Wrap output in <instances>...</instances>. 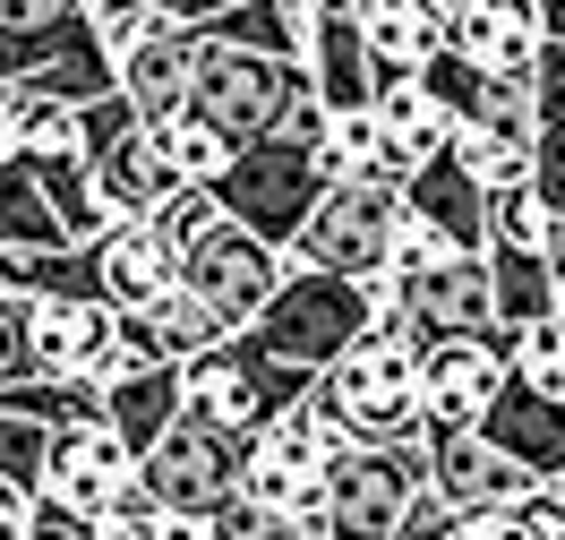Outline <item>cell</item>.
<instances>
[{
	"instance_id": "obj_1",
	"label": "cell",
	"mask_w": 565,
	"mask_h": 540,
	"mask_svg": "<svg viewBox=\"0 0 565 540\" xmlns=\"http://www.w3.org/2000/svg\"><path fill=\"white\" fill-rule=\"evenodd\" d=\"M377 318H386V284H377V275H343V266L291 257V275H282V292L266 300L257 335H266L282 360H300V369H334Z\"/></svg>"
},
{
	"instance_id": "obj_2",
	"label": "cell",
	"mask_w": 565,
	"mask_h": 540,
	"mask_svg": "<svg viewBox=\"0 0 565 540\" xmlns=\"http://www.w3.org/2000/svg\"><path fill=\"white\" fill-rule=\"evenodd\" d=\"M420 352H428V343L386 309V318L369 326L334 369H318L309 395H318L352 437H412V430H420Z\"/></svg>"
},
{
	"instance_id": "obj_3",
	"label": "cell",
	"mask_w": 565,
	"mask_h": 540,
	"mask_svg": "<svg viewBox=\"0 0 565 540\" xmlns=\"http://www.w3.org/2000/svg\"><path fill=\"white\" fill-rule=\"evenodd\" d=\"M318 387V369H300V360H282L257 326H232L214 352L189 360V403L206 412V421H223L232 437H257L275 430L291 403Z\"/></svg>"
},
{
	"instance_id": "obj_4",
	"label": "cell",
	"mask_w": 565,
	"mask_h": 540,
	"mask_svg": "<svg viewBox=\"0 0 565 540\" xmlns=\"http://www.w3.org/2000/svg\"><path fill=\"white\" fill-rule=\"evenodd\" d=\"M428 480H437V464H428V430H412V437H360L352 455L334 464V480H326L318 532L326 540H394Z\"/></svg>"
},
{
	"instance_id": "obj_5",
	"label": "cell",
	"mask_w": 565,
	"mask_h": 540,
	"mask_svg": "<svg viewBox=\"0 0 565 540\" xmlns=\"http://www.w3.org/2000/svg\"><path fill=\"white\" fill-rule=\"evenodd\" d=\"M309 86H318L309 61H282V52H248V43H214L206 35V61H198V112H206L232 146L282 138Z\"/></svg>"
},
{
	"instance_id": "obj_6",
	"label": "cell",
	"mask_w": 565,
	"mask_h": 540,
	"mask_svg": "<svg viewBox=\"0 0 565 540\" xmlns=\"http://www.w3.org/2000/svg\"><path fill=\"white\" fill-rule=\"evenodd\" d=\"M334 189L318 146L300 138H257L232 155V172H214V198H223V215H241L248 232H266V241H300V223L318 215V198Z\"/></svg>"
},
{
	"instance_id": "obj_7",
	"label": "cell",
	"mask_w": 565,
	"mask_h": 540,
	"mask_svg": "<svg viewBox=\"0 0 565 540\" xmlns=\"http://www.w3.org/2000/svg\"><path fill=\"white\" fill-rule=\"evenodd\" d=\"M403 180L394 172H352L334 180L318 198V215L300 223V241L291 257H309V266H343V275H386L394 257V232H403Z\"/></svg>"
},
{
	"instance_id": "obj_8",
	"label": "cell",
	"mask_w": 565,
	"mask_h": 540,
	"mask_svg": "<svg viewBox=\"0 0 565 540\" xmlns=\"http://www.w3.org/2000/svg\"><path fill=\"white\" fill-rule=\"evenodd\" d=\"M282 275H291V250L266 241V232H248L241 215H214L206 232L180 250V284L206 292L232 326H257V318H266V300L282 292Z\"/></svg>"
},
{
	"instance_id": "obj_9",
	"label": "cell",
	"mask_w": 565,
	"mask_h": 540,
	"mask_svg": "<svg viewBox=\"0 0 565 540\" xmlns=\"http://www.w3.org/2000/svg\"><path fill=\"white\" fill-rule=\"evenodd\" d=\"M514 378V335L489 326V335H437L420 352V430L428 437H455V430H480L489 403L505 395Z\"/></svg>"
},
{
	"instance_id": "obj_10",
	"label": "cell",
	"mask_w": 565,
	"mask_h": 540,
	"mask_svg": "<svg viewBox=\"0 0 565 540\" xmlns=\"http://www.w3.org/2000/svg\"><path fill=\"white\" fill-rule=\"evenodd\" d=\"M386 284V309L420 343H437V335H489V326H505L497 318V266H489V250H446V257H428L420 275H377Z\"/></svg>"
},
{
	"instance_id": "obj_11",
	"label": "cell",
	"mask_w": 565,
	"mask_h": 540,
	"mask_svg": "<svg viewBox=\"0 0 565 540\" xmlns=\"http://www.w3.org/2000/svg\"><path fill=\"white\" fill-rule=\"evenodd\" d=\"M138 489H146L138 446L111 430V421L52 430V446H43V498H52V506H70V515H86V523H104V515H120Z\"/></svg>"
},
{
	"instance_id": "obj_12",
	"label": "cell",
	"mask_w": 565,
	"mask_h": 540,
	"mask_svg": "<svg viewBox=\"0 0 565 540\" xmlns=\"http://www.w3.org/2000/svg\"><path fill=\"white\" fill-rule=\"evenodd\" d=\"M241 464H248V437H232L223 421H206L198 403H189L172 430H163V437L138 455L146 489H154L163 506H214L232 480H241Z\"/></svg>"
},
{
	"instance_id": "obj_13",
	"label": "cell",
	"mask_w": 565,
	"mask_h": 540,
	"mask_svg": "<svg viewBox=\"0 0 565 540\" xmlns=\"http://www.w3.org/2000/svg\"><path fill=\"white\" fill-rule=\"evenodd\" d=\"M446 35L497 77H540L557 43V9L548 0H446Z\"/></svg>"
},
{
	"instance_id": "obj_14",
	"label": "cell",
	"mask_w": 565,
	"mask_h": 540,
	"mask_svg": "<svg viewBox=\"0 0 565 540\" xmlns=\"http://www.w3.org/2000/svg\"><path fill=\"white\" fill-rule=\"evenodd\" d=\"M377 129H386V172L394 180H412L420 163H437V155L462 146V120L446 112V95H437L420 70H386L377 77Z\"/></svg>"
},
{
	"instance_id": "obj_15",
	"label": "cell",
	"mask_w": 565,
	"mask_h": 540,
	"mask_svg": "<svg viewBox=\"0 0 565 540\" xmlns=\"http://www.w3.org/2000/svg\"><path fill=\"white\" fill-rule=\"evenodd\" d=\"M120 352V309L104 292H35V369L104 378Z\"/></svg>"
},
{
	"instance_id": "obj_16",
	"label": "cell",
	"mask_w": 565,
	"mask_h": 540,
	"mask_svg": "<svg viewBox=\"0 0 565 540\" xmlns=\"http://www.w3.org/2000/svg\"><path fill=\"white\" fill-rule=\"evenodd\" d=\"M104 35L95 27V0H0V86L70 61Z\"/></svg>"
},
{
	"instance_id": "obj_17",
	"label": "cell",
	"mask_w": 565,
	"mask_h": 540,
	"mask_svg": "<svg viewBox=\"0 0 565 540\" xmlns=\"http://www.w3.org/2000/svg\"><path fill=\"white\" fill-rule=\"evenodd\" d=\"M198 61H206V27H198V18H172V27H154L138 52H120V95H129L146 120H172V112L198 104Z\"/></svg>"
},
{
	"instance_id": "obj_18",
	"label": "cell",
	"mask_w": 565,
	"mask_h": 540,
	"mask_svg": "<svg viewBox=\"0 0 565 540\" xmlns=\"http://www.w3.org/2000/svg\"><path fill=\"white\" fill-rule=\"evenodd\" d=\"M428 464H437V489L471 515V506H514L540 489V472L523 455H505L489 430H455V437H428Z\"/></svg>"
},
{
	"instance_id": "obj_19",
	"label": "cell",
	"mask_w": 565,
	"mask_h": 540,
	"mask_svg": "<svg viewBox=\"0 0 565 540\" xmlns=\"http://www.w3.org/2000/svg\"><path fill=\"white\" fill-rule=\"evenodd\" d=\"M480 430H489L505 455H523L540 480H565V387H540V378H523V369H514Z\"/></svg>"
},
{
	"instance_id": "obj_20",
	"label": "cell",
	"mask_w": 565,
	"mask_h": 540,
	"mask_svg": "<svg viewBox=\"0 0 565 540\" xmlns=\"http://www.w3.org/2000/svg\"><path fill=\"white\" fill-rule=\"evenodd\" d=\"M403 198H412V215H428L455 250H489L497 241V189L462 155H437V163H420V172L403 180Z\"/></svg>"
},
{
	"instance_id": "obj_21",
	"label": "cell",
	"mask_w": 565,
	"mask_h": 540,
	"mask_svg": "<svg viewBox=\"0 0 565 540\" xmlns=\"http://www.w3.org/2000/svg\"><path fill=\"white\" fill-rule=\"evenodd\" d=\"M309 77H318V95L334 112L352 104H377V43H369V18H360V0H334L318 9V35H309Z\"/></svg>"
},
{
	"instance_id": "obj_22",
	"label": "cell",
	"mask_w": 565,
	"mask_h": 540,
	"mask_svg": "<svg viewBox=\"0 0 565 540\" xmlns=\"http://www.w3.org/2000/svg\"><path fill=\"white\" fill-rule=\"evenodd\" d=\"M95 266H104L111 309H146V300H163V292L180 284V250L163 241L154 215H120L104 241H95Z\"/></svg>"
},
{
	"instance_id": "obj_23",
	"label": "cell",
	"mask_w": 565,
	"mask_h": 540,
	"mask_svg": "<svg viewBox=\"0 0 565 540\" xmlns=\"http://www.w3.org/2000/svg\"><path fill=\"white\" fill-rule=\"evenodd\" d=\"M95 180H104L111 215H154V207H163L189 172L172 163V146H163V129H154V120H129V129L95 155Z\"/></svg>"
},
{
	"instance_id": "obj_24",
	"label": "cell",
	"mask_w": 565,
	"mask_h": 540,
	"mask_svg": "<svg viewBox=\"0 0 565 540\" xmlns=\"http://www.w3.org/2000/svg\"><path fill=\"white\" fill-rule=\"evenodd\" d=\"M120 335H129L146 360H198V352H214V343L232 335V318L214 309L206 292L172 284L163 300H146V309H120Z\"/></svg>"
},
{
	"instance_id": "obj_25",
	"label": "cell",
	"mask_w": 565,
	"mask_h": 540,
	"mask_svg": "<svg viewBox=\"0 0 565 540\" xmlns=\"http://www.w3.org/2000/svg\"><path fill=\"white\" fill-rule=\"evenodd\" d=\"M0 241H18V250H77L70 215L52 207V189L35 172V155H0Z\"/></svg>"
},
{
	"instance_id": "obj_26",
	"label": "cell",
	"mask_w": 565,
	"mask_h": 540,
	"mask_svg": "<svg viewBox=\"0 0 565 540\" xmlns=\"http://www.w3.org/2000/svg\"><path fill=\"white\" fill-rule=\"evenodd\" d=\"M9 412H26L43 430H77V421H111L104 412V378H77V369H35V378H18V387H0Z\"/></svg>"
},
{
	"instance_id": "obj_27",
	"label": "cell",
	"mask_w": 565,
	"mask_h": 540,
	"mask_svg": "<svg viewBox=\"0 0 565 540\" xmlns=\"http://www.w3.org/2000/svg\"><path fill=\"white\" fill-rule=\"evenodd\" d=\"M489 266H497V318L505 326H531L557 309V257L531 250V241H489Z\"/></svg>"
},
{
	"instance_id": "obj_28",
	"label": "cell",
	"mask_w": 565,
	"mask_h": 540,
	"mask_svg": "<svg viewBox=\"0 0 565 540\" xmlns=\"http://www.w3.org/2000/svg\"><path fill=\"white\" fill-rule=\"evenodd\" d=\"M326 172L352 180V172H386V129H377V104H352L334 112V129H326Z\"/></svg>"
},
{
	"instance_id": "obj_29",
	"label": "cell",
	"mask_w": 565,
	"mask_h": 540,
	"mask_svg": "<svg viewBox=\"0 0 565 540\" xmlns=\"http://www.w3.org/2000/svg\"><path fill=\"white\" fill-rule=\"evenodd\" d=\"M154 129H163V146H172V163L189 180H214V172H232V155H241V146L223 138V129H214L206 112L189 104V112H172V120H154Z\"/></svg>"
},
{
	"instance_id": "obj_30",
	"label": "cell",
	"mask_w": 565,
	"mask_h": 540,
	"mask_svg": "<svg viewBox=\"0 0 565 540\" xmlns=\"http://www.w3.org/2000/svg\"><path fill=\"white\" fill-rule=\"evenodd\" d=\"M35 378V292L0 284V387Z\"/></svg>"
},
{
	"instance_id": "obj_31",
	"label": "cell",
	"mask_w": 565,
	"mask_h": 540,
	"mask_svg": "<svg viewBox=\"0 0 565 540\" xmlns=\"http://www.w3.org/2000/svg\"><path fill=\"white\" fill-rule=\"evenodd\" d=\"M505 335H514V369H523V378L565 387V318H557V309L531 318V326H505Z\"/></svg>"
},
{
	"instance_id": "obj_32",
	"label": "cell",
	"mask_w": 565,
	"mask_h": 540,
	"mask_svg": "<svg viewBox=\"0 0 565 540\" xmlns=\"http://www.w3.org/2000/svg\"><path fill=\"white\" fill-rule=\"evenodd\" d=\"M35 523H43V480L0 464V540H35Z\"/></svg>"
},
{
	"instance_id": "obj_33",
	"label": "cell",
	"mask_w": 565,
	"mask_h": 540,
	"mask_svg": "<svg viewBox=\"0 0 565 540\" xmlns=\"http://www.w3.org/2000/svg\"><path fill=\"white\" fill-rule=\"evenodd\" d=\"M43 446H52V430L0 403V464H9V472H35V480H43Z\"/></svg>"
},
{
	"instance_id": "obj_34",
	"label": "cell",
	"mask_w": 565,
	"mask_h": 540,
	"mask_svg": "<svg viewBox=\"0 0 565 540\" xmlns=\"http://www.w3.org/2000/svg\"><path fill=\"white\" fill-rule=\"evenodd\" d=\"M455 523H462V506L428 480L420 498H412V515H403V532H394V540H455Z\"/></svg>"
},
{
	"instance_id": "obj_35",
	"label": "cell",
	"mask_w": 565,
	"mask_h": 540,
	"mask_svg": "<svg viewBox=\"0 0 565 540\" xmlns=\"http://www.w3.org/2000/svg\"><path fill=\"white\" fill-rule=\"evenodd\" d=\"M455 540H531V523H523V506H471L455 523Z\"/></svg>"
},
{
	"instance_id": "obj_36",
	"label": "cell",
	"mask_w": 565,
	"mask_h": 540,
	"mask_svg": "<svg viewBox=\"0 0 565 540\" xmlns=\"http://www.w3.org/2000/svg\"><path fill=\"white\" fill-rule=\"evenodd\" d=\"M523 506V523H531V540H565V480H540L531 498H514Z\"/></svg>"
},
{
	"instance_id": "obj_37",
	"label": "cell",
	"mask_w": 565,
	"mask_h": 540,
	"mask_svg": "<svg viewBox=\"0 0 565 540\" xmlns=\"http://www.w3.org/2000/svg\"><path fill=\"white\" fill-rule=\"evenodd\" d=\"M154 540H214V515L206 506H163V515H154Z\"/></svg>"
},
{
	"instance_id": "obj_38",
	"label": "cell",
	"mask_w": 565,
	"mask_h": 540,
	"mask_svg": "<svg viewBox=\"0 0 565 540\" xmlns=\"http://www.w3.org/2000/svg\"><path fill=\"white\" fill-rule=\"evenodd\" d=\"M35 540H95V523H86V515H70V506H52V498H43Z\"/></svg>"
},
{
	"instance_id": "obj_39",
	"label": "cell",
	"mask_w": 565,
	"mask_h": 540,
	"mask_svg": "<svg viewBox=\"0 0 565 540\" xmlns=\"http://www.w3.org/2000/svg\"><path fill=\"white\" fill-rule=\"evenodd\" d=\"M557 318H565V266H557Z\"/></svg>"
},
{
	"instance_id": "obj_40",
	"label": "cell",
	"mask_w": 565,
	"mask_h": 540,
	"mask_svg": "<svg viewBox=\"0 0 565 540\" xmlns=\"http://www.w3.org/2000/svg\"><path fill=\"white\" fill-rule=\"evenodd\" d=\"M548 9H557V35H565V0H548Z\"/></svg>"
},
{
	"instance_id": "obj_41",
	"label": "cell",
	"mask_w": 565,
	"mask_h": 540,
	"mask_svg": "<svg viewBox=\"0 0 565 540\" xmlns=\"http://www.w3.org/2000/svg\"><path fill=\"white\" fill-rule=\"evenodd\" d=\"M172 9H189V0H172Z\"/></svg>"
}]
</instances>
